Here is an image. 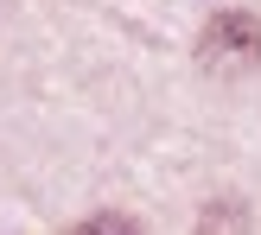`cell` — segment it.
<instances>
[{"instance_id":"cell-1","label":"cell","mask_w":261,"mask_h":235,"mask_svg":"<svg viewBox=\"0 0 261 235\" xmlns=\"http://www.w3.org/2000/svg\"><path fill=\"white\" fill-rule=\"evenodd\" d=\"M198 64L217 76H242L261 64V19L255 13H217L198 32Z\"/></svg>"},{"instance_id":"cell-2","label":"cell","mask_w":261,"mask_h":235,"mask_svg":"<svg viewBox=\"0 0 261 235\" xmlns=\"http://www.w3.org/2000/svg\"><path fill=\"white\" fill-rule=\"evenodd\" d=\"M249 203L242 197H211L204 203V216H198V235H249Z\"/></svg>"},{"instance_id":"cell-3","label":"cell","mask_w":261,"mask_h":235,"mask_svg":"<svg viewBox=\"0 0 261 235\" xmlns=\"http://www.w3.org/2000/svg\"><path fill=\"white\" fill-rule=\"evenodd\" d=\"M70 235H140L134 223H127L121 210H102V216H89V223H76Z\"/></svg>"}]
</instances>
